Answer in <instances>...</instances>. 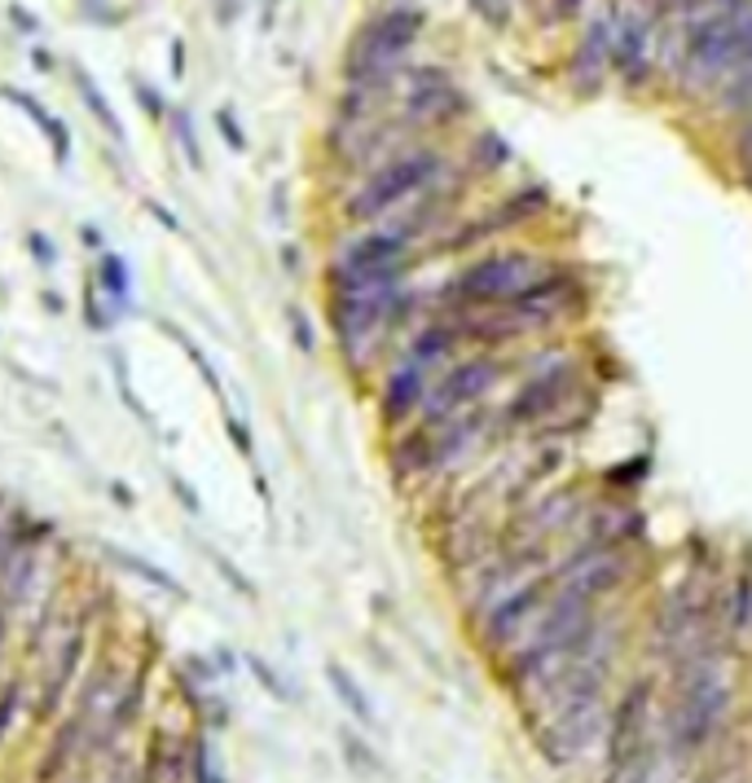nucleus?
<instances>
[{"label":"nucleus","mask_w":752,"mask_h":783,"mask_svg":"<svg viewBox=\"0 0 752 783\" xmlns=\"http://www.w3.org/2000/svg\"><path fill=\"white\" fill-rule=\"evenodd\" d=\"M590 388L594 379L586 375V357L568 340H541V353L528 362V375L493 414V436H537Z\"/></svg>","instance_id":"1"},{"label":"nucleus","mask_w":752,"mask_h":783,"mask_svg":"<svg viewBox=\"0 0 752 783\" xmlns=\"http://www.w3.org/2000/svg\"><path fill=\"white\" fill-rule=\"evenodd\" d=\"M550 260L533 247H488L480 256H471L449 282L444 291H436V313H484V309H502L511 304Z\"/></svg>","instance_id":"2"},{"label":"nucleus","mask_w":752,"mask_h":783,"mask_svg":"<svg viewBox=\"0 0 752 783\" xmlns=\"http://www.w3.org/2000/svg\"><path fill=\"white\" fill-rule=\"evenodd\" d=\"M453 168V159L440 146H409L387 154L378 168L366 172V181H357V190L344 203V216L353 225H378L391 212L409 207L418 194H427L444 172Z\"/></svg>","instance_id":"3"},{"label":"nucleus","mask_w":752,"mask_h":783,"mask_svg":"<svg viewBox=\"0 0 752 783\" xmlns=\"http://www.w3.org/2000/svg\"><path fill=\"white\" fill-rule=\"evenodd\" d=\"M422 26H427V13L413 0L387 4L383 13H375L357 31V40H353V49L344 57V79L348 84H370V88H396L400 75H405V57L418 44Z\"/></svg>","instance_id":"4"},{"label":"nucleus","mask_w":752,"mask_h":783,"mask_svg":"<svg viewBox=\"0 0 752 783\" xmlns=\"http://www.w3.org/2000/svg\"><path fill=\"white\" fill-rule=\"evenodd\" d=\"M660 683L656 674H634L612 709H608V740H603V766L594 783H621V775L660 740Z\"/></svg>","instance_id":"5"},{"label":"nucleus","mask_w":752,"mask_h":783,"mask_svg":"<svg viewBox=\"0 0 752 783\" xmlns=\"http://www.w3.org/2000/svg\"><path fill=\"white\" fill-rule=\"evenodd\" d=\"M612 18V79L643 97L660 79V26L665 18L652 4H608Z\"/></svg>","instance_id":"6"},{"label":"nucleus","mask_w":752,"mask_h":783,"mask_svg":"<svg viewBox=\"0 0 752 783\" xmlns=\"http://www.w3.org/2000/svg\"><path fill=\"white\" fill-rule=\"evenodd\" d=\"M647 546H572L563 559H555V581L577 586L594 603L625 599L643 577Z\"/></svg>","instance_id":"7"},{"label":"nucleus","mask_w":752,"mask_h":783,"mask_svg":"<svg viewBox=\"0 0 752 783\" xmlns=\"http://www.w3.org/2000/svg\"><path fill=\"white\" fill-rule=\"evenodd\" d=\"M511 375V362L502 353H462L453 366H444L436 379H431V392H427V405H422V422H444V418H458L466 409H480L493 392L506 384Z\"/></svg>","instance_id":"8"},{"label":"nucleus","mask_w":752,"mask_h":783,"mask_svg":"<svg viewBox=\"0 0 752 783\" xmlns=\"http://www.w3.org/2000/svg\"><path fill=\"white\" fill-rule=\"evenodd\" d=\"M550 594H555V564H550L546 572L528 577L524 586H515L511 594H502V599L475 621L480 647H484L493 661H502L511 647H519V643L533 634V625H537V616L546 612Z\"/></svg>","instance_id":"9"},{"label":"nucleus","mask_w":752,"mask_h":783,"mask_svg":"<svg viewBox=\"0 0 752 783\" xmlns=\"http://www.w3.org/2000/svg\"><path fill=\"white\" fill-rule=\"evenodd\" d=\"M400 93V119L413 132H436V128H458L471 115V97L458 88L449 66H409Z\"/></svg>","instance_id":"10"},{"label":"nucleus","mask_w":752,"mask_h":783,"mask_svg":"<svg viewBox=\"0 0 752 783\" xmlns=\"http://www.w3.org/2000/svg\"><path fill=\"white\" fill-rule=\"evenodd\" d=\"M563 75H568L572 97H586V101L612 84V18H608V9L581 26V35L563 62Z\"/></svg>","instance_id":"11"},{"label":"nucleus","mask_w":752,"mask_h":783,"mask_svg":"<svg viewBox=\"0 0 752 783\" xmlns=\"http://www.w3.org/2000/svg\"><path fill=\"white\" fill-rule=\"evenodd\" d=\"M427 392H431V375H427L422 366H413L409 357H400V362L387 371L383 388H378V418H383V427H387V431H405V427L422 414Z\"/></svg>","instance_id":"12"},{"label":"nucleus","mask_w":752,"mask_h":783,"mask_svg":"<svg viewBox=\"0 0 752 783\" xmlns=\"http://www.w3.org/2000/svg\"><path fill=\"white\" fill-rule=\"evenodd\" d=\"M462 353H466V335H462V322H458L453 313H431V318L413 331V340H409V348H405V357H409L413 366H422L431 379H436L444 366H453Z\"/></svg>","instance_id":"13"},{"label":"nucleus","mask_w":752,"mask_h":783,"mask_svg":"<svg viewBox=\"0 0 752 783\" xmlns=\"http://www.w3.org/2000/svg\"><path fill=\"white\" fill-rule=\"evenodd\" d=\"M550 212H555V194H550V185H541V181H524V185H515L511 194H502L493 207H484V216L493 221L497 238H502V234L533 229V225H541Z\"/></svg>","instance_id":"14"},{"label":"nucleus","mask_w":752,"mask_h":783,"mask_svg":"<svg viewBox=\"0 0 752 783\" xmlns=\"http://www.w3.org/2000/svg\"><path fill=\"white\" fill-rule=\"evenodd\" d=\"M511 159H515L511 141H506L502 132H493V128H480V132L466 141L462 168L480 181V176H497V172H506V168H511Z\"/></svg>","instance_id":"15"},{"label":"nucleus","mask_w":752,"mask_h":783,"mask_svg":"<svg viewBox=\"0 0 752 783\" xmlns=\"http://www.w3.org/2000/svg\"><path fill=\"white\" fill-rule=\"evenodd\" d=\"M722 621H727L731 639H744L752 630V568H740L731 590L722 594Z\"/></svg>","instance_id":"16"},{"label":"nucleus","mask_w":752,"mask_h":783,"mask_svg":"<svg viewBox=\"0 0 752 783\" xmlns=\"http://www.w3.org/2000/svg\"><path fill=\"white\" fill-rule=\"evenodd\" d=\"M647 480H652V453H634V458H621L616 466L603 471V493H612V497H634Z\"/></svg>","instance_id":"17"},{"label":"nucleus","mask_w":752,"mask_h":783,"mask_svg":"<svg viewBox=\"0 0 752 783\" xmlns=\"http://www.w3.org/2000/svg\"><path fill=\"white\" fill-rule=\"evenodd\" d=\"M0 93H4L13 106H22V110H26V115L40 124V132H44V137H49V146H53V159H57V163H66V159H71V137H66L62 119H53V115H49V110H44L35 97H26V93H18V88H0Z\"/></svg>","instance_id":"18"},{"label":"nucleus","mask_w":752,"mask_h":783,"mask_svg":"<svg viewBox=\"0 0 752 783\" xmlns=\"http://www.w3.org/2000/svg\"><path fill=\"white\" fill-rule=\"evenodd\" d=\"M326 678H331V687H335V696L344 700V709L357 718V722H366V727H375V709H370V700H366V691L357 687V678L344 669V665H326Z\"/></svg>","instance_id":"19"},{"label":"nucleus","mask_w":752,"mask_h":783,"mask_svg":"<svg viewBox=\"0 0 752 783\" xmlns=\"http://www.w3.org/2000/svg\"><path fill=\"white\" fill-rule=\"evenodd\" d=\"M106 555H110V559L123 568V572H132V577H141V581H150V586H159V590H168V594L185 599L181 581H176V577H168V572H159L150 559H141V555H128V550H119V546H106Z\"/></svg>","instance_id":"20"},{"label":"nucleus","mask_w":752,"mask_h":783,"mask_svg":"<svg viewBox=\"0 0 752 783\" xmlns=\"http://www.w3.org/2000/svg\"><path fill=\"white\" fill-rule=\"evenodd\" d=\"M731 163H735L740 185L752 194V110L744 119H735V132H731Z\"/></svg>","instance_id":"21"},{"label":"nucleus","mask_w":752,"mask_h":783,"mask_svg":"<svg viewBox=\"0 0 752 783\" xmlns=\"http://www.w3.org/2000/svg\"><path fill=\"white\" fill-rule=\"evenodd\" d=\"M97 282H101V291H106V296L123 300V296H128V287H132V273H128V265H123L115 251H101V260H97Z\"/></svg>","instance_id":"22"},{"label":"nucleus","mask_w":752,"mask_h":783,"mask_svg":"<svg viewBox=\"0 0 752 783\" xmlns=\"http://www.w3.org/2000/svg\"><path fill=\"white\" fill-rule=\"evenodd\" d=\"M466 9L475 13V22H484L497 35L515 26V0H466Z\"/></svg>","instance_id":"23"},{"label":"nucleus","mask_w":752,"mask_h":783,"mask_svg":"<svg viewBox=\"0 0 752 783\" xmlns=\"http://www.w3.org/2000/svg\"><path fill=\"white\" fill-rule=\"evenodd\" d=\"M75 84H79V97L88 101V110H93V115H97V119L106 124V132H110L115 141H123V124L115 119V110H110V101H106V97H101V93L93 88V79H88L84 71H75Z\"/></svg>","instance_id":"24"},{"label":"nucleus","mask_w":752,"mask_h":783,"mask_svg":"<svg viewBox=\"0 0 752 783\" xmlns=\"http://www.w3.org/2000/svg\"><path fill=\"white\" fill-rule=\"evenodd\" d=\"M586 13V0H541L537 4V22L546 26H572Z\"/></svg>","instance_id":"25"},{"label":"nucleus","mask_w":752,"mask_h":783,"mask_svg":"<svg viewBox=\"0 0 752 783\" xmlns=\"http://www.w3.org/2000/svg\"><path fill=\"white\" fill-rule=\"evenodd\" d=\"M172 128H176V141H181V150H185V163L198 172V168H203V150H198V137H194L190 115H185V110H172Z\"/></svg>","instance_id":"26"},{"label":"nucleus","mask_w":752,"mask_h":783,"mask_svg":"<svg viewBox=\"0 0 752 783\" xmlns=\"http://www.w3.org/2000/svg\"><path fill=\"white\" fill-rule=\"evenodd\" d=\"M247 669L256 674V683H260V687H265V691H269L273 700H291V691H287V683H282V678H278V674H273V669H269V665H265L260 656H247Z\"/></svg>","instance_id":"27"},{"label":"nucleus","mask_w":752,"mask_h":783,"mask_svg":"<svg viewBox=\"0 0 752 783\" xmlns=\"http://www.w3.org/2000/svg\"><path fill=\"white\" fill-rule=\"evenodd\" d=\"M647 4L669 22V18H696V13H705L713 0H647Z\"/></svg>","instance_id":"28"},{"label":"nucleus","mask_w":752,"mask_h":783,"mask_svg":"<svg viewBox=\"0 0 752 783\" xmlns=\"http://www.w3.org/2000/svg\"><path fill=\"white\" fill-rule=\"evenodd\" d=\"M291 340H296V348H300L304 357H313V348H318V335H313V326H309V318H304L300 309H291Z\"/></svg>","instance_id":"29"},{"label":"nucleus","mask_w":752,"mask_h":783,"mask_svg":"<svg viewBox=\"0 0 752 783\" xmlns=\"http://www.w3.org/2000/svg\"><path fill=\"white\" fill-rule=\"evenodd\" d=\"M212 564H216V572H221V577H225V581H229V586H234L238 594L256 599V586H251V581H247V577H243V572H238V568H234L229 559H225V555H216V550H212Z\"/></svg>","instance_id":"30"},{"label":"nucleus","mask_w":752,"mask_h":783,"mask_svg":"<svg viewBox=\"0 0 752 783\" xmlns=\"http://www.w3.org/2000/svg\"><path fill=\"white\" fill-rule=\"evenodd\" d=\"M216 128H221V137L229 141V150H247V132L238 128V119H234L229 110H221V115H216Z\"/></svg>","instance_id":"31"},{"label":"nucleus","mask_w":752,"mask_h":783,"mask_svg":"<svg viewBox=\"0 0 752 783\" xmlns=\"http://www.w3.org/2000/svg\"><path fill=\"white\" fill-rule=\"evenodd\" d=\"M168 484H172V493H176V502L190 511V515H198V493H194V484L190 480H181L176 471H168Z\"/></svg>","instance_id":"32"},{"label":"nucleus","mask_w":752,"mask_h":783,"mask_svg":"<svg viewBox=\"0 0 752 783\" xmlns=\"http://www.w3.org/2000/svg\"><path fill=\"white\" fill-rule=\"evenodd\" d=\"M26 251L35 256V265H44V269L53 265V243L44 234H26Z\"/></svg>","instance_id":"33"},{"label":"nucleus","mask_w":752,"mask_h":783,"mask_svg":"<svg viewBox=\"0 0 752 783\" xmlns=\"http://www.w3.org/2000/svg\"><path fill=\"white\" fill-rule=\"evenodd\" d=\"M229 440H234V444L243 449V458H251V453H256V444H251V431H247V422H243V418H234V414H229Z\"/></svg>","instance_id":"34"},{"label":"nucleus","mask_w":752,"mask_h":783,"mask_svg":"<svg viewBox=\"0 0 752 783\" xmlns=\"http://www.w3.org/2000/svg\"><path fill=\"white\" fill-rule=\"evenodd\" d=\"M132 93L141 97V106H146L150 115H163V101H159V93H154V88H150L146 79H132Z\"/></svg>","instance_id":"35"},{"label":"nucleus","mask_w":752,"mask_h":783,"mask_svg":"<svg viewBox=\"0 0 752 783\" xmlns=\"http://www.w3.org/2000/svg\"><path fill=\"white\" fill-rule=\"evenodd\" d=\"M344 749H348V753L357 758V766H366V771H375V753H370V749H362V744H357L353 736H344Z\"/></svg>","instance_id":"36"},{"label":"nucleus","mask_w":752,"mask_h":783,"mask_svg":"<svg viewBox=\"0 0 752 783\" xmlns=\"http://www.w3.org/2000/svg\"><path fill=\"white\" fill-rule=\"evenodd\" d=\"M194 775H198V783H225V780H221V771L212 766V758H207V753H198V766H194Z\"/></svg>","instance_id":"37"},{"label":"nucleus","mask_w":752,"mask_h":783,"mask_svg":"<svg viewBox=\"0 0 752 783\" xmlns=\"http://www.w3.org/2000/svg\"><path fill=\"white\" fill-rule=\"evenodd\" d=\"M150 212L159 216V225H168V229H181V221H176V216H172V212H168L163 203H150Z\"/></svg>","instance_id":"38"},{"label":"nucleus","mask_w":752,"mask_h":783,"mask_svg":"<svg viewBox=\"0 0 752 783\" xmlns=\"http://www.w3.org/2000/svg\"><path fill=\"white\" fill-rule=\"evenodd\" d=\"M110 493H115V502H119V506H137V497H132V489H128V484H119V480H115V484H110Z\"/></svg>","instance_id":"39"},{"label":"nucleus","mask_w":752,"mask_h":783,"mask_svg":"<svg viewBox=\"0 0 752 783\" xmlns=\"http://www.w3.org/2000/svg\"><path fill=\"white\" fill-rule=\"evenodd\" d=\"M181 71H185V44L172 40V75H181Z\"/></svg>","instance_id":"40"},{"label":"nucleus","mask_w":752,"mask_h":783,"mask_svg":"<svg viewBox=\"0 0 752 783\" xmlns=\"http://www.w3.org/2000/svg\"><path fill=\"white\" fill-rule=\"evenodd\" d=\"M9 13H13V22H18V26H22V31H35V18H26V13H22V9H9Z\"/></svg>","instance_id":"41"},{"label":"nucleus","mask_w":752,"mask_h":783,"mask_svg":"<svg viewBox=\"0 0 752 783\" xmlns=\"http://www.w3.org/2000/svg\"><path fill=\"white\" fill-rule=\"evenodd\" d=\"M0 643H4V621H0Z\"/></svg>","instance_id":"42"},{"label":"nucleus","mask_w":752,"mask_h":783,"mask_svg":"<svg viewBox=\"0 0 752 783\" xmlns=\"http://www.w3.org/2000/svg\"><path fill=\"white\" fill-rule=\"evenodd\" d=\"M269 4H278V0H269Z\"/></svg>","instance_id":"43"}]
</instances>
